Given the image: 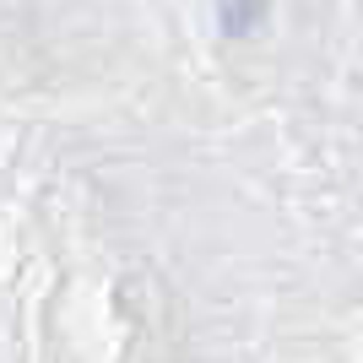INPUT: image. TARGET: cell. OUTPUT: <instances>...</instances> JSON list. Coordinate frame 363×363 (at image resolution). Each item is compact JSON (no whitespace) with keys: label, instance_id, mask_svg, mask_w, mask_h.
<instances>
[{"label":"cell","instance_id":"6da1fadb","mask_svg":"<svg viewBox=\"0 0 363 363\" xmlns=\"http://www.w3.org/2000/svg\"><path fill=\"white\" fill-rule=\"evenodd\" d=\"M260 11H266V0H223V33H250L260 28Z\"/></svg>","mask_w":363,"mask_h":363}]
</instances>
